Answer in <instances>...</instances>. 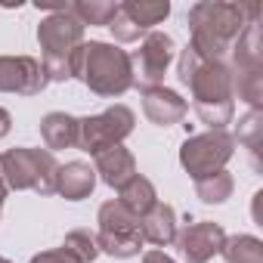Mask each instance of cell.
<instances>
[{"label": "cell", "mask_w": 263, "mask_h": 263, "mask_svg": "<svg viewBox=\"0 0 263 263\" xmlns=\"http://www.w3.org/2000/svg\"><path fill=\"white\" fill-rule=\"evenodd\" d=\"M232 189H235V183L226 171H217V174H208V177L195 180V195L204 204H223L232 195Z\"/></svg>", "instance_id": "24"}, {"label": "cell", "mask_w": 263, "mask_h": 263, "mask_svg": "<svg viewBox=\"0 0 263 263\" xmlns=\"http://www.w3.org/2000/svg\"><path fill=\"white\" fill-rule=\"evenodd\" d=\"M28 263H81L65 245H59V248H53V251H41V254H34Z\"/></svg>", "instance_id": "27"}, {"label": "cell", "mask_w": 263, "mask_h": 263, "mask_svg": "<svg viewBox=\"0 0 263 263\" xmlns=\"http://www.w3.org/2000/svg\"><path fill=\"white\" fill-rule=\"evenodd\" d=\"M232 140L241 143V146L251 152L254 164H257V152H260V146H263V108H251V111L238 121V130H235Z\"/></svg>", "instance_id": "23"}, {"label": "cell", "mask_w": 263, "mask_h": 263, "mask_svg": "<svg viewBox=\"0 0 263 263\" xmlns=\"http://www.w3.org/2000/svg\"><path fill=\"white\" fill-rule=\"evenodd\" d=\"M47 84L44 65L34 56H0V93L37 96Z\"/></svg>", "instance_id": "11"}, {"label": "cell", "mask_w": 263, "mask_h": 263, "mask_svg": "<svg viewBox=\"0 0 263 263\" xmlns=\"http://www.w3.org/2000/svg\"><path fill=\"white\" fill-rule=\"evenodd\" d=\"M37 44H41L44 56H65V53H71V50H78L84 44V25L65 7V10L50 13L47 19H41Z\"/></svg>", "instance_id": "9"}, {"label": "cell", "mask_w": 263, "mask_h": 263, "mask_svg": "<svg viewBox=\"0 0 263 263\" xmlns=\"http://www.w3.org/2000/svg\"><path fill=\"white\" fill-rule=\"evenodd\" d=\"M226 263H263V241L254 235H232L220 248Z\"/></svg>", "instance_id": "22"}, {"label": "cell", "mask_w": 263, "mask_h": 263, "mask_svg": "<svg viewBox=\"0 0 263 263\" xmlns=\"http://www.w3.org/2000/svg\"><path fill=\"white\" fill-rule=\"evenodd\" d=\"M93 171H96V177L105 186L121 189V186H127L137 177V158L130 155V149H124V146H111V149L96 155V167Z\"/></svg>", "instance_id": "13"}, {"label": "cell", "mask_w": 263, "mask_h": 263, "mask_svg": "<svg viewBox=\"0 0 263 263\" xmlns=\"http://www.w3.org/2000/svg\"><path fill=\"white\" fill-rule=\"evenodd\" d=\"M177 78L192 90V105L201 124L211 130H226V124L235 115V96H232V71L226 62H204L192 47L180 53Z\"/></svg>", "instance_id": "1"}, {"label": "cell", "mask_w": 263, "mask_h": 263, "mask_svg": "<svg viewBox=\"0 0 263 263\" xmlns=\"http://www.w3.org/2000/svg\"><path fill=\"white\" fill-rule=\"evenodd\" d=\"M10 127H13V118H10V111H7V108H0V140H4V137L10 134Z\"/></svg>", "instance_id": "29"}, {"label": "cell", "mask_w": 263, "mask_h": 263, "mask_svg": "<svg viewBox=\"0 0 263 263\" xmlns=\"http://www.w3.org/2000/svg\"><path fill=\"white\" fill-rule=\"evenodd\" d=\"M177 211L171 208V204H164V201H158L143 220H140V232H143V241H149V245H158V248H164V245H171L174 238H177Z\"/></svg>", "instance_id": "15"}, {"label": "cell", "mask_w": 263, "mask_h": 263, "mask_svg": "<svg viewBox=\"0 0 263 263\" xmlns=\"http://www.w3.org/2000/svg\"><path fill=\"white\" fill-rule=\"evenodd\" d=\"M81 263H93L96 257H99V248H96V235H90L87 229H74V232H68L65 235V241H62Z\"/></svg>", "instance_id": "25"}, {"label": "cell", "mask_w": 263, "mask_h": 263, "mask_svg": "<svg viewBox=\"0 0 263 263\" xmlns=\"http://www.w3.org/2000/svg\"><path fill=\"white\" fill-rule=\"evenodd\" d=\"M74 78L96 96L115 99L124 96L134 87V68H130V53L105 44V41H90L81 44L78 50V68Z\"/></svg>", "instance_id": "3"}, {"label": "cell", "mask_w": 263, "mask_h": 263, "mask_svg": "<svg viewBox=\"0 0 263 263\" xmlns=\"http://www.w3.org/2000/svg\"><path fill=\"white\" fill-rule=\"evenodd\" d=\"M115 201H118L130 217L143 220V217L158 204V192H155L152 180H146L143 174H137L127 186H121V189H118V198H115Z\"/></svg>", "instance_id": "17"}, {"label": "cell", "mask_w": 263, "mask_h": 263, "mask_svg": "<svg viewBox=\"0 0 263 263\" xmlns=\"http://www.w3.org/2000/svg\"><path fill=\"white\" fill-rule=\"evenodd\" d=\"M108 28H111V34H115V41L118 44H134V41H140V37H146L134 22H130L124 13H121V7H118V13H115V19L108 22Z\"/></svg>", "instance_id": "26"}, {"label": "cell", "mask_w": 263, "mask_h": 263, "mask_svg": "<svg viewBox=\"0 0 263 263\" xmlns=\"http://www.w3.org/2000/svg\"><path fill=\"white\" fill-rule=\"evenodd\" d=\"M96 189V171L87 161H68L59 164L56 174V195H62L65 201H81Z\"/></svg>", "instance_id": "14"}, {"label": "cell", "mask_w": 263, "mask_h": 263, "mask_svg": "<svg viewBox=\"0 0 263 263\" xmlns=\"http://www.w3.org/2000/svg\"><path fill=\"white\" fill-rule=\"evenodd\" d=\"M235 155V140L229 130H208V134H195L180 146V164L192 180H201L208 174H217L229 164Z\"/></svg>", "instance_id": "7"}, {"label": "cell", "mask_w": 263, "mask_h": 263, "mask_svg": "<svg viewBox=\"0 0 263 263\" xmlns=\"http://www.w3.org/2000/svg\"><path fill=\"white\" fill-rule=\"evenodd\" d=\"M99 232H96V248L99 254H108L115 260H127V257H140L143 251V232H140V220L130 217L118 201H105L99 208Z\"/></svg>", "instance_id": "5"}, {"label": "cell", "mask_w": 263, "mask_h": 263, "mask_svg": "<svg viewBox=\"0 0 263 263\" xmlns=\"http://www.w3.org/2000/svg\"><path fill=\"white\" fill-rule=\"evenodd\" d=\"M56 174L59 164L53 152L47 149H10L0 155V177H4L7 189L13 192H37V195H56Z\"/></svg>", "instance_id": "4"}, {"label": "cell", "mask_w": 263, "mask_h": 263, "mask_svg": "<svg viewBox=\"0 0 263 263\" xmlns=\"http://www.w3.org/2000/svg\"><path fill=\"white\" fill-rule=\"evenodd\" d=\"M143 263H177V260L167 257L164 251H146V254H143Z\"/></svg>", "instance_id": "28"}, {"label": "cell", "mask_w": 263, "mask_h": 263, "mask_svg": "<svg viewBox=\"0 0 263 263\" xmlns=\"http://www.w3.org/2000/svg\"><path fill=\"white\" fill-rule=\"evenodd\" d=\"M232 96L245 99L251 108H260L263 105V68H235L232 71Z\"/></svg>", "instance_id": "20"}, {"label": "cell", "mask_w": 263, "mask_h": 263, "mask_svg": "<svg viewBox=\"0 0 263 263\" xmlns=\"http://www.w3.org/2000/svg\"><path fill=\"white\" fill-rule=\"evenodd\" d=\"M232 71L235 68H263V47H260V25L251 22L232 44Z\"/></svg>", "instance_id": "19"}, {"label": "cell", "mask_w": 263, "mask_h": 263, "mask_svg": "<svg viewBox=\"0 0 263 263\" xmlns=\"http://www.w3.org/2000/svg\"><path fill=\"white\" fill-rule=\"evenodd\" d=\"M41 140L47 143V152L56 149H74L78 146V118L65 111H50L41 118Z\"/></svg>", "instance_id": "16"}, {"label": "cell", "mask_w": 263, "mask_h": 263, "mask_svg": "<svg viewBox=\"0 0 263 263\" xmlns=\"http://www.w3.org/2000/svg\"><path fill=\"white\" fill-rule=\"evenodd\" d=\"M118 7L143 34H149L155 25H161L171 16V4H167V0H124V4H118Z\"/></svg>", "instance_id": "18"}, {"label": "cell", "mask_w": 263, "mask_h": 263, "mask_svg": "<svg viewBox=\"0 0 263 263\" xmlns=\"http://www.w3.org/2000/svg\"><path fill=\"white\" fill-rule=\"evenodd\" d=\"M143 111L152 124L158 127H174L186 118L189 111V102L177 93V90H167V87H152V90H143Z\"/></svg>", "instance_id": "12"}, {"label": "cell", "mask_w": 263, "mask_h": 263, "mask_svg": "<svg viewBox=\"0 0 263 263\" xmlns=\"http://www.w3.org/2000/svg\"><path fill=\"white\" fill-rule=\"evenodd\" d=\"M223 241H226L223 226L211 223V220L186 223L183 229H177V238H174V245L180 248V254H183L186 263H208L214 254H220Z\"/></svg>", "instance_id": "10"}, {"label": "cell", "mask_w": 263, "mask_h": 263, "mask_svg": "<svg viewBox=\"0 0 263 263\" xmlns=\"http://www.w3.org/2000/svg\"><path fill=\"white\" fill-rule=\"evenodd\" d=\"M134 111L127 105H111L102 115L93 118H78V149L90 152L93 158L111 146H121L130 134H134Z\"/></svg>", "instance_id": "6"}, {"label": "cell", "mask_w": 263, "mask_h": 263, "mask_svg": "<svg viewBox=\"0 0 263 263\" xmlns=\"http://www.w3.org/2000/svg\"><path fill=\"white\" fill-rule=\"evenodd\" d=\"M257 4H220V0H201L186 16L192 28V50L204 62H223V56L232 50L235 37L257 22Z\"/></svg>", "instance_id": "2"}, {"label": "cell", "mask_w": 263, "mask_h": 263, "mask_svg": "<svg viewBox=\"0 0 263 263\" xmlns=\"http://www.w3.org/2000/svg\"><path fill=\"white\" fill-rule=\"evenodd\" d=\"M68 13L81 25H105L108 28V22L118 13V4H111V0H74V4H68Z\"/></svg>", "instance_id": "21"}, {"label": "cell", "mask_w": 263, "mask_h": 263, "mask_svg": "<svg viewBox=\"0 0 263 263\" xmlns=\"http://www.w3.org/2000/svg\"><path fill=\"white\" fill-rule=\"evenodd\" d=\"M0 263H13V260H7V257H0Z\"/></svg>", "instance_id": "31"}, {"label": "cell", "mask_w": 263, "mask_h": 263, "mask_svg": "<svg viewBox=\"0 0 263 263\" xmlns=\"http://www.w3.org/2000/svg\"><path fill=\"white\" fill-rule=\"evenodd\" d=\"M174 62V37L164 31H149L140 44V50L130 53V68H134V87L152 90L161 87L167 65Z\"/></svg>", "instance_id": "8"}, {"label": "cell", "mask_w": 263, "mask_h": 263, "mask_svg": "<svg viewBox=\"0 0 263 263\" xmlns=\"http://www.w3.org/2000/svg\"><path fill=\"white\" fill-rule=\"evenodd\" d=\"M7 183H4V177H0V214H4V201H7Z\"/></svg>", "instance_id": "30"}]
</instances>
